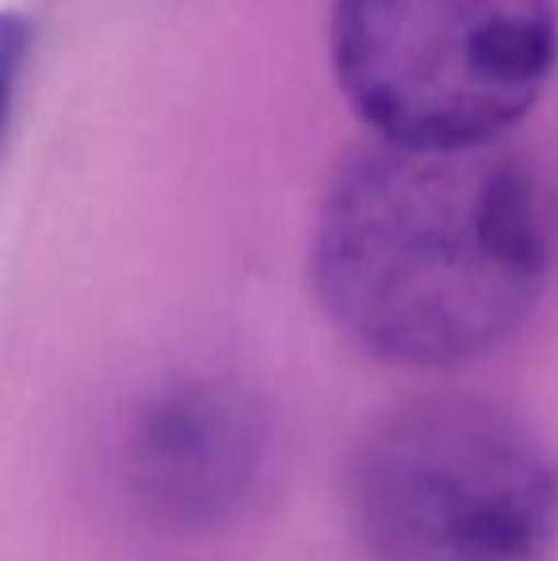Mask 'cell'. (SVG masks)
<instances>
[{
  "instance_id": "cell-4",
  "label": "cell",
  "mask_w": 558,
  "mask_h": 561,
  "mask_svg": "<svg viewBox=\"0 0 558 561\" xmlns=\"http://www.w3.org/2000/svg\"><path fill=\"white\" fill-rule=\"evenodd\" d=\"M272 428L264 405L230 378H172L149 390L123 439L130 496L164 527H218L264 481Z\"/></svg>"
},
{
  "instance_id": "cell-3",
  "label": "cell",
  "mask_w": 558,
  "mask_h": 561,
  "mask_svg": "<svg viewBox=\"0 0 558 561\" xmlns=\"http://www.w3.org/2000/svg\"><path fill=\"white\" fill-rule=\"evenodd\" d=\"M329 58L375 138L490 146L536 107L558 61L555 0H333Z\"/></svg>"
},
{
  "instance_id": "cell-2",
  "label": "cell",
  "mask_w": 558,
  "mask_h": 561,
  "mask_svg": "<svg viewBox=\"0 0 558 561\" xmlns=\"http://www.w3.org/2000/svg\"><path fill=\"white\" fill-rule=\"evenodd\" d=\"M349 516L367 561H547L558 458L493 401L424 398L360 439Z\"/></svg>"
},
{
  "instance_id": "cell-1",
  "label": "cell",
  "mask_w": 558,
  "mask_h": 561,
  "mask_svg": "<svg viewBox=\"0 0 558 561\" xmlns=\"http://www.w3.org/2000/svg\"><path fill=\"white\" fill-rule=\"evenodd\" d=\"M551 256L539 172L505 141L372 138L329 180L310 275L352 344L402 367H455L532 318Z\"/></svg>"
}]
</instances>
